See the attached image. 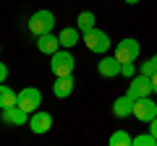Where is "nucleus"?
<instances>
[{
    "label": "nucleus",
    "instance_id": "1",
    "mask_svg": "<svg viewBox=\"0 0 157 146\" xmlns=\"http://www.w3.org/2000/svg\"><path fill=\"white\" fill-rule=\"evenodd\" d=\"M26 29H29V34H34V37L52 31V29H55V13L47 11V8L32 13V16H29V21H26Z\"/></svg>",
    "mask_w": 157,
    "mask_h": 146
},
{
    "label": "nucleus",
    "instance_id": "2",
    "mask_svg": "<svg viewBox=\"0 0 157 146\" xmlns=\"http://www.w3.org/2000/svg\"><path fill=\"white\" fill-rule=\"evenodd\" d=\"M81 42H84V47L89 52H94V55H105V52H110V37H107V31H102V29H89L86 34H81Z\"/></svg>",
    "mask_w": 157,
    "mask_h": 146
},
{
    "label": "nucleus",
    "instance_id": "3",
    "mask_svg": "<svg viewBox=\"0 0 157 146\" xmlns=\"http://www.w3.org/2000/svg\"><path fill=\"white\" fill-rule=\"evenodd\" d=\"M73 65H76V60H73L71 50H66V47H60L58 52L50 55V71L55 73V76H71Z\"/></svg>",
    "mask_w": 157,
    "mask_h": 146
},
{
    "label": "nucleus",
    "instance_id": "4",
    "mask_svg": "<svg viewBox=\"0 0 157 146\" xmlns=\"http://www.w3.org/2000/svg\"><path fill=\"white\" fill-rule=\"evenodd\" d=\"M113 55H115L121 63H136L139 55H141V45L134 39V37H126V39H121L115 45V52H113Z\"/></svg>",
    "mask_w": 157,
    "mask_h": 146
},
{
    "label": "nucleus",
    "instance_id": "5",
    "mask_svg": "<svg viewBox=\"0 0 157 146\" xmlns=\"http://www.w3.org/2000/svg\"><path fill=\"white\" fill-rule=\"evenodd\" d=\"M16 104L21 107V110H26L29 115H32V112H37V110H39V104H42V91H39L37 86H24V89L18 91Z\"/></svg>",
    "mask_w": 157,
    "mask_h": 146
},
{
    "label": "nucleus",
    "instance_id": "6",
    "mask_svg": "<svg viewBox=\"0 0 157 146\" xmlns=\"http://www.w3.org/2000/svg\"><path fill=\"white\" fill-rule=\"evenodd\" d=\"M126 94L131 99H141V97L152 94V76H144V73H136L134 78H128V91Z\"/></svg>",
    "mask_w": 157,
    "mask_h": 146
},
{
    "label": "nucleus",
    "instance_id": "7",
    "mask_svg": "<svg viewBox=\"0 0 157 146\" xmlns=\"http://www.w3.org/2000/svg\"><path fill=\"white\" fill-rule=\"evenodd\" d=\"M134 118L141 120V123H149L152 118H157V102L149 97H141V99H134Z\"/></svg>",
    "mask_w": 157,
    "mask_h": 146
},
{
    "label": "nucleus",
    "instance_id": "8",
    "mask_svg": "<svg viewBox=\"0 0 157 146\" xmlns=\"http://www.w3.org/2000/svg\"><path fill=\"white\" fill-rule=\"evenodd\" d=\"M0 120H3L6 125H13V128H18V125H26V123H29V112H26V110H21L18 104L0 107Z\"/></svg>",
    "mask_w": 157,
    "mask_h": 146
},
{
    "label": "nucleus",
    "instance_id": "9",
    "mask_svg": "<svg viewBox=\"0 0 157 146\" xmlns=\"http://www.w3.org/2000/svg\"><path fill=\"white\" fill-rule=\"evenodd\" d=\"M121 68H123V63L118 60L115 55H107V52L97 63V73H100L102 78H115V76H121Z\"/></svg>",
    "mask_w": 157,
    "mask_h": 146
},
{
    "label": "nucleus",
    "instance_id": "10",
    "mask_svg": "<svg viewBox=\"0 0 157 146\" xmlns=\"http://www.w3.org/2000/svg\"><path fill=\"white\" fill-rule=\"evenodd\" d=\"M50 128H52V115H50V112L37 110V112L29 115V130H32V133L42 136V133H47Z\"/></svg>",
    "mask_w": 157,
    "mask_h": 146
},
{
    "label": "nucleus",
    "instance_id": "11",
    "mask_svg": "<svg viewBox=\"0 0 157 146\" xmlns=\"http://www.w3.org/2000/svg\"><path fill=\"white\" fill-rule=\"evenodd\" d=\"M37 50L42 52V55H52V52H58V50H60V37L52 34V31L39 34V37H37Z\"/></svg>",
    "mask_w": 157,
    "mask_h": 146
},
{
    "label": "nucleus",
    "instance_id": "12",
    "mask_svg": "<svg viewBox=\"0 0 157 146\" xmlns=\"http://www.w3.org/2000/svg\"><path fill=\"white\" fill-rule=\"evenodd\" d=\"M113 115H115L118 120H123V118H131V115H134V99H131L128 94L118 97V99L113 102Z\"/></svg>",
    "mask_w": 157,
    "mask_h": 146
},
{
    "label": "nucleus",
    "instance_id": "13",
    "mask_svg": "<svg viewBox=\"0 0 157 146\" xmlns=\"http://www.w3.org/2000/svg\"><path fill=\"white\" fill-rule=\"evenodd\" d=\"M73 73L71 76H58L55 78V84H52V94L58 97V99H66V97H71L73 94Z\"/></svg>",
    "mask_w": 157,
    "mask_h": 146
},
{
    "label": "nucleus",
    "instance_id": "14",
    "mask_svg": "<svg viewBox=\"0 0 157 146\" xmlns=\"http://www.w3.org/2000/svg\"><path fill=\"white\" fill-rule=\"evenodd\" d=\"M58 37H60V47H66V50H71V47H76L78 42H81V31H78V26H66Z\"/></svg>",
    "mask_w": 157,
    "mask_h": 146
},
{
    "label": "nucleus",
    "instance_id": "15",
    "mask_svg": "<svg viewBox=\"0 0 157 146\" xmlns=\"http://www.w3.org/2000/svg\"><path fill=\"white\" fill-rule=\"evenodd\" d=\"M94 24H97V18H94V13H92V11H81L76 16V26H78V31H81V34H86L89 29H94Z\"/></svg>",
    "mask_w": 157,
    "mask_h": 146
},
{
    "label": "nucleus",
    "instance_id": "16",
    "mask_svg": "<svg viewBox=\"0 0 157 146\" xmlns=\"http://www.w3.org/2000/svg\"><path fill=\"white\" fill-rule=\"evenodd\" d=\"M16 99H18V91H13L11 86H6V84H0V107L16 104Z\"/></svg>",
    "mask_w": 157,
    "mask_h": 146
},
{
    "label": "nucleus",
    "instance_id": "17",
    "mask_svg": "<svg viewBox=\"0 0 157 146\" xmlns=\"http://www.w3.org/2000/svg\"><path fill=\"white\" fill-rule=\"evenodd\" d=\"M131 144H134V136H128L123 128H118L110 136V146H131Z\"/></svg>",
    "mask_w": 157,
    "mask_h": 146
},
{
    "label": "nucleus",
    "instance_id": "18",
    "mask_svg": "<svg viewBox=\"0 0 157 146\" xmlns=\"http://www.w3.org/2000/svg\"><path fill=\"white\" fill-rule=\"evenodd\" d=\"M139 73H144V76H155V73H157V55L147 57V60L139 65Z\"/></svg>",
    "mask_w": 157,
    "mask_h": 146
},
{
    "label": "nucleus",
    "instance_id": "19",
    "mask_svg": "<svg viewBox=\"0 0 157 146\" xmlns=\"http://www.w3.org/2000/svg\"><path fill=\"white\" fill-rule=\"evenodd\" d=\"M131 146H157V138L152 133H141V136H134V144Z\"/></svg>",
    "mask_w": 157,
    "mask_h": 146
},
{
    "label": "nucleus",
    "instance_id": "20",
    "mask_svg": "<svg viewBox=\"0 0 157 146\" xmlns=\"http://www.w3.org/2000/svg\"><path fill=\"white\" fill-rule=\"evenodd\" d=\"M136 63H123V68H121V76H126V78H134L136 76Z\"/></svg>",
    "mask_w": 157,
    "mask_h": 146
},
{
    "label": "nucleus",
    "instance_id": "21",
    "mask_svg": "<svg viewBox=\"0 0 157 146\" xmlns=\"http://www.w3.org/2000/svg\"><path fill=\"white\" fill-rule=\"evenodd\" d=\"M6 78H8V65L0 60V84H6Z\"/></svg>",
    "mask_w": 157,
    "mask_h": 146
},
{
    "label": "nucleus",
    "instance_id": "22",
    "mask_svg": "<svg viewBox=\"0 0 157 146\" xmlns=\"http://www.w3.org/2000/svg\"><path fill=\"white\" fill-rule=\"evenodd\" d=\"M147 125H149V133H152V136L157 138V118H152V120H149Z\"/></svg>",
    "mask_w": 157,
    "mask_h": 146
},
{
    "label": "nucleus",
    "instance_id": "23",
    "mask_svg": "<svg viewBox=\"0 0 157 146\" xmlns=\"http://www.w3.org/2000/svg\"><path fill=\"white\" fill-rule=\"evenodd\" d=\"M152 94H157V73L152 76Z\"/></svg>",
    "mask_w": 157,
    "mask_h": 146
},
{
    "label": "nucleus",
    "instance_id": "24",
    "mask_svg": "<svg viewBox=\"0 0 157 146\" xmlns=\"http://www.w3.org/2000/svg\"><path fill=\"white\" fill-rule=\"evenodd\" d=\"M123 3H128V5H136V3H141V0H123Z\"/></svg>",
    "mask_w": 157,
    "mask_h": 146
}]
</instances>
